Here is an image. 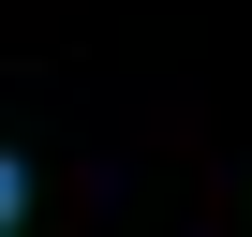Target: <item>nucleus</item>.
I'll return each mask as SVG.
<instances>
[{"label":"nucleus","instance_id":"1","mask_svg":"<svg viewBox=\"0 0 252 237\" xmlns=\"http://www.w3.org/2000/svg\"><path fill=\"white\" fill-rule=\"evenodd\" d=\"M15 207H30V163H15V148H0V237H15Z\"/></svg>","mask_w":252,"mask_h":237}]
</instances>
